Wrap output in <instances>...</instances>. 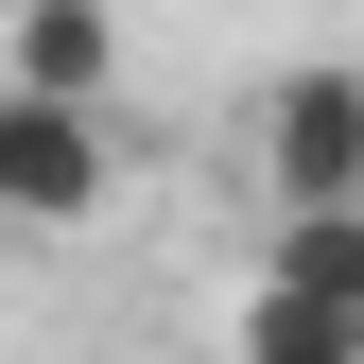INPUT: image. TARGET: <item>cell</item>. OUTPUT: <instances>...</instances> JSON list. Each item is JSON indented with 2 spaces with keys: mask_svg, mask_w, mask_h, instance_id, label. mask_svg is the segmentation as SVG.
Here are the masks:
<instances>
[{
  "mask_svg": "<svg viewBox=\"0 0 364 364\" xmlns=\"http://www.w3.org/2000/svg\"><path fill=\"white\" fill-rule=\"evenodd\" d=\"M225 364H364V312H295V295H225Z\"/></svg>",
  "mask_w": 364,
  "mask_h": 364,
  "instance_id": "5",
  "label": "cell"
},
{
  "mask_svg": "<svg viewBox=\"0 0 364 364\" xmlns=\"http://www.w3.org/2000/svg\"><path fill=\"white\" fill-rule=\"evenodd\" d=\"M243 191H260V225L364 208V53H312V70H278L243 105Z\"/></svg>",
  "mask_w": 364,
  "mask_h": 364,
  "instance_id": "1",
  "label": "cell"
},
{
  "mask_svg": "<svg viewBox=\"0 0 364 364\" xmlns=\"http://www.w3.org/2000/svg\"><path fill=\"white\" fill-rule=\"evenodd\" d=\"M243 295H295V312H364V208H295L260 225V278Z\"/></svg>",
  "mask_w": 364,
  "mask_h": 364,
  "instance_id": "4",
  "label": "cell"
},
{
  "mask_svg": "<svg viewBox=\"0 0 364 364\" xmlns=\"http://www.w3.org/2000/svg\"><path fill=\"white\" fill-rule=\"evenodd\" d=\"M0 87H53V105L122 122V0H0Z\"/></svg>",
  "mask_w": 364,
  "mask_h": 364,
  "instance_id": "3",
  "label": "cell"
},
{
  "mask_svg": "<svg viewBox=\"0 0 364 364\" xmlns=\"http://www.w3.org/2000/svg\"><path fill=\"white\" fill-rule=\"evenodd\" d=\"M122 208V122L105 105H53V87H0V225L70 243V225Z\"/></svg>",
  "mask_w": 364,
  "mask_h": 364,
  "instance_id": "2",
  "label": "cell"
}]
</instances>
